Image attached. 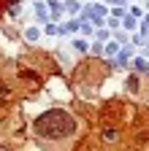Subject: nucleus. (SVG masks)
Segmentation results:
<instances>
[{
	"instance_id": "nucleus-3",
	"label": "nucleus",
	"mask_w": 149,
	"mask_h": 151,
	"mask_svg": "<svg viewBox=\"0 0 149 151\" xmlns=\"http://www.w3.org/2000/svg\"><path fill=\"white\" fill-rule=\"evenodd\" d=\"M127 92H138V76H127Z\"/></svg>"
},
{
	"instance_id": "nucleus-8",
	"label": "nucleus",
	"mask_w": 149,
	"mask_h": 151,
	"mask_svg": "<svg viewBox=\"0 0 149 151\" xmlns=\"http://www.w3.org/2000/svg\"><path fill=\"white\" fill-rule=\"evenodd\" d=\"M0 151H3V148H0Z\"/></svg>"
},
{
	"instance_id": "nucleus-7",
	"label": "nucleus",
	"mask_w": 149,
	"mask_h": 151,
	"mask_svg": "<svg viewBox=\"0 0 149 151\" xmlns=\"http://www.w3.org/2000/svg\"><path fill=\"white\" fill-rule=\"evenodd\" d=\"M0 94H8V86H6L3 81H0Z\"/></svg>"
},
{
	"instance_id": "nucleus-6",
	"label": "nucleus",
	"mask_w": 149,
	"mask_h": 151,
	"mask_svg": "<svg viewBox=\"0 0 149 151\" xmlns=\"http://www.w3.org/2000/svg\"><path fill=\"white\" fill-rule=\"evenodd\" d=\"M73 46H76V51H87V43H84V41H76Z\"/></svg>"
},
{
	"instance_id": "nucleus-5",
	"label": "nucleus",
	"mask_w": 149,
	"mask_h": 151,
	"mask_svg": "<svg viewBox=\"0 0 149 151\" xmlns=\"http://www.w3.org/2000/svg\"><path fill=\"white\" fill-rule=\"evenodd\" d=\"M27 38H30V41H35V38H38V30L30 27V30H27Z\"/></svg>"
},
{
	"instance_id": "nucleus-2",
	"label": "nucleus",
	"mask_w": 149,
	"mask_h": 151,
	"mask_svg": "<svg viewBox=\"0 0 149 151\" xmlns=\"http://www.w3.org/2000/svg\"><path fill=\"white\" fill-rule=\"evenodd\" d=\"M103 140H108V143H114V140H119V129L117 127H103Z\"/></svg>"
},
{
	"instance_id": "nucleus-1",
	"label": "nucleus",
	"mask_w": 149,
	"mask_h": 151,
	"mask_svg": "<svg viewBox=\"0 0 149 151\" xmlns=\"http://www.w3.org/2000/svg\"><path fill=\"white\" fill-rule=\"evenodd\" d=\"M33 129H35V135L44 138V140H65V138H71L73 132H76V119H73L68 111L52 108V111L41 113V116L33 122Z\"/></svg>"
},
{
	"instance_id": "nucleus-4",
	"label": "nucleus",
	"mask_w": 149,
	"mask_h": 151,
	"mask_svg": "<svg viewBox=\"0 0 149 151\" xmlns=\"http://www.w3.org/2000/svg\"><path fill=\"white\" fill-rule=\"evenodd\" d=\"M136 70H141V73H144V70H149V65H146L144 60H136Z\"/></svg>"
}]
</instances>
